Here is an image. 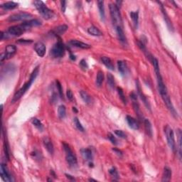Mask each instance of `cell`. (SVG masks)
<instances>
[{
  "label": "cell",
  "mask_w": 182,
  "mask_h": 182,
  "mask_svg": "<svg viewBox=\"0 0 182 182\" xmlns=\"http://www.w3.org/2000/svg\"><path fill=\"white\" fill-rule=\"evenodd\" d=\"M157 85H158L159 92V93H160L161 97L162 98L164 103L165 105H166L167 108H168L169 112H171V114H172L174 117H177L178 112L177 110H175L172 103H171V98L169 97L168 93V91H167L166 85H165L164 83L163 78L157 79Z\"/></svg>",
  "instance_id": "1"
},
{
  "label": "cell",
  "mask_w": 182,
  "mask_h": 182,
  "mask_svg": "<svg viewBox=\"0 0 182 182\" xmlns=\"http://www.w3.org/2000/svg\"><path fill=\"white\" fill-rule=\"evenodd\" d=\"M38 72H39V66H36L34 70L32 71L31 74L30 75L29 80L26 82V83L24 84L23 86H22L21 88H20L19 91H18L16 93L14 94L13 99H12V102H16L21 98L22 96H23L24 94H25L28 89L30 88V87L31 86L32 83H34V81H35V79L36 78V77L38 76Z\"/></svg>",
  "instance_id": "2"
},
{
  "label": "cell",
  "mask_w": 182,
  "mask_h": 182,
  "mask_svg": "<svg viewBox=\"0 0 182 182\" xmlns=\"http://www.w3.org/2000/svg\"><path fill=\"white\" fill-rule=\"evenodd\" d=\"M109 9L112 22L114 28L118 27L123 28V24H122V19L120 9L114 5V4H110Z\"/></svg>",
  "instance_id": "3"
},
{
  "label": "cell",
  "mask_w": 182,
  "mask_h": 182,
  "mask_svg": "<svg viewBox=\"0 0 182 182\" xmlns=\"http://www.w3.org/2000/svg\"><path fill=\"white\" fill-rule=\"evenodd\" d=\"M34 5L35 6L36 9L38 10V13L41 14V16L46 20L51 19L54 16V12L53 10L50 9L49 8L46 7V5L42 1L37 0V1L34 2Z\"/></svg>",
  "instance_id": "4"
},
{
  "label": "cell",
  "mask_w": 182,
  "mask_h": 182,
  "mask_svg": "<svg viewBox=\"0 0 182 182\" xmlns=\"http://www.w3.org/2000/svg\"><path fill=\"white\" fill-rule=\"evenodd\" d=\"M63 147L64 152L65 153V159H66L67 163L71 167H77L78 165V160L77 157L74 154V152H73V150H71L70 146L68 144H66L65 142H63Z\"/></svg>",
  "instance_id": "5"
},
{
  "label": "cell",
  "mask_w": 182,
  "mask_h": 182,
  "mask_svg": "<svg viewBox=\"0 0 182 182\" xmlns=\"http://www.w3.org/2000/svg\"><path fill=\"white\" fill-rule=\"evenodd\" d=\"M65 51L64 44H63V42L61 40H59L51 49L50 55L54 58H60L64 56Z\"/></svg>",
  "instance_id": "6"
},
{
  "label": "cell",
  "mask_w": 182,
  "mask_h": 182,
  "mask_svg": "<svg viewBox=\"0 0 182 182\" xmlns=\"http://www.w3.org/2000/svg\"><path fill=\"white\" fill-rule=\"evenodd\" d=\"M164 133L169 148L172 150L173 152H176V151H177V145H176L175 142L174 133L172 129L168 124H167L164 127Z\"/></svg>",
  "instance_id": "7"
},
{
  "label": "cell",
  "mask_w": 182,
  "mask_h": 182,
  "mask_svg": "<svg viewBox=\"0 0 182 182\" xmlns=\"http://www.w3.org/2000/svg\"><path fill=\"white\" fill-rule=\"evenodd\" d=\"M32 17L31 14L26 12H19V13L14 14L9 16V20L10 22H19V21H26L29 20Z\"/></svg>",
  "instance_id": "8"
},
{
  "label": "cell",
  "mask_w": 182,
  "mask_h": 182,
  "mask_svg": "<svg viewBox=\"0 0 182 182\" xmlns=\"http://www.w3.org/2000/svg\"><path fill=\"white\" fill-rule=\"evenodd\" d=\"M136 88H137V95L140 98V99L142 100L143 103L145 105V107L147 108V109H148L149 110L151 111V105L150 102H149L148 99H147V97L144 95V93L142 92V88H141L140 83L139 82L138 80H136Z\"/></svg>",
  "instance_id": "9"
},
{
  "label": "cell",
  "mask_w": 182,
  "mask_h": 182,
  "mask_svg": "<svg viewBox=\"0 0 182 182\" xmlns=\"http://www.w3.org/2000/svg\"><path fill=\"white\" fill-rule=\"evenodd\" d=\"M16 53V47L14 45H8L5 48V52L2 54L1 61L2 62L4 60H7L12 58Z\"/></svg>",
  "instance_id": "10"
},
{
  "label": "cell",
  "mask_w": 182,
  "mask_h": 182,
  "mask_svg": "<svg viewBox=\"0 0 182 182\" xmlns=\"http://www.w3.org/2000/svg\"><path fill=\"white\" fill-rule=\"evenodd\" d=\"M25 29L22 25L12 26L8 29V34L12 36H20L24 34Z\"/></svg>",
  "instance_id": "11"
},
{
  "label": "cell",
  "mask_w": 182,
  "mask_h": 182,
  "mask_svg": "<svg viewBox=\"0 0 182 182\" xmlns=\"http://www.w3.org/2000/svg\"><path fill=\"white\" fill-rule=\"evenodd\" d=\"M158 3L159 4V5H160V8H161V12H162V14H163L164 19L165 22H166V24H167V27H168L169 31H174L173 24H172V23H171V21L170 20V19H169L168 14H167V13L166 9H165V8L164 7V6H163L162 4H161V2H158Z\"/></svg>",
  "instance_id": "12"
},
{
  "label": "cell",
  "mask_w": 182,
  "mask_h": 182,
  "mask_svg": "<svg viewBox=\"0 0 182 182\" xmlns=\"http://www.w3.org/2000/svg\"><path fill=\"white\" fill-rule=\"evenodd\" d=\"M42 24L41 21H40L39 19H30L28 21L24 22L23 24H22V26L24 28V29H27V28H31V27H36V26H39Z\"/></svg>",
  "instance_id": "13"
},
{
  "label": "cell",
  "mask_w": 182,
  "mask_h": 182,
  "mask_svg": "<svg viewBox=\"0 0 182 182\" xmlns=\"http://www.w3.org/2000/svg\"><path fill=\"white\" fill-rule=\"evenodd\" d=\"M0 174H1V177L2 179L6 181H12V177L11 174L8 170L7 166L4 164H1V171H0Z\"/></svg>",
  "instance_id": "14"
},
{
  "label": "cell",
  "mask_w": 182,
  "mask_h": 182,
  "mask_svg": "<svg viewBox=\"0 0 182 182\" xmlns=\"http://www.w3.org/2000/svg\"><path fill=\"white\" fill-rule=\"evenodd\" d=\"M81 154L83 156V159L85 160H86L88 161H89V164L90 165H93V163H91V161H93V152L91 149L89 148H86V149H82L81 150Z\"/></svg>",
  "instance_id": "15"
},
{
  "label": "cell",
  "mask_w": 182,
  "mask_h": 182,
  "mask_svg": "<svg viewBox=\"0 0 182 182\" xmlns=\"http://www.w3.org/2000/svg\"><path fill=\"white\" fill-rule=\"evenodd\" d=\"M34 50L37 55L39 57H44L45 54H46V46L44 43L42 42H37L36 44L34 45Z\"/></svg>",
  "instance_id": "16"
},
{
  "label": "cell",
  "mask_w": 182,
  "mask_h": 182,
  "mask_svg": "<svg viewBox=\"0 0 182 182\" xmlns=\"http://www.w3.org/2000/svg\"><path fill=\"white\" fill-rule=\"evenodd\" d=\"M43 144H44L45 148L46 149V150L48 151V152L50 154H54V144L51 142V140L49 139L48 137H44L43 138Z\"/></svg>",
  "instance_id": "17"
},
{
  "label": "cell",
  "mask_w": 182,
  "mask_h": 182,
  "mask_svg": "<svg viewBox=\"0 0 182 182\" xmlns=\"http://www.w3.org/2000/svg\"><path fill=\"white\" fill-rule=\"evenodd\" d=\"M126 121L127 122L129 127L131 129L134 130H137L140 128V124L137 120L135 118L131 117L130 115H127L126 116Z\"/></svg>",
  "instance_id": "18"
},
{
  "label": "cell",
  "mask_w": 182,
  "mask_h": 182,
  "mask_svg": "<svg viewBox=\"0 0 182 182\" xmlns=\"http://www.w3.org/2000/svg\"><path fill=\"white\" fill-rule=\"evenodd\" d=\"M68 26L65 24H63V25H60L57 27L54 28V29L52 30V34L53 35L56 36H60L61 35H63L64 33L68 30Z\"/></svg>",
  "instance_id": "19"
},
{
  "label": "cell",
  "mask_w": 182,
  "mask_h": 182,
  "mask_svg": "<svg viewBox=\"0 0 182 182\" xmlns=\"http://www.w3.org/2000/svg\"><path fill=\"white\" fill-rule=\"evenodd\" d=\"M69 44H70L71 46L77 47V48H83V49H88L91 48V45L85 44L84 42H82L78 40H71L70 41V42H69Z\"/></svg>",
  "instance_id": "20"
},
{
  "label": "cell",
  "mask_w": 182,
  "mask_h": 182,
  "mask_svg": "<svg viewBox=\"0 0 182 182\" xmlns=\"http://www.w3.org/2000/svg\"><path fill=\"white\" fill-rule=\"evenodd\" d=\"M177 137H178V140H177L178 147H177V152H178V154H179V160H181V153H182L181 137H182V132H181V130H180V129H178V130H177Z\"/></svg>",
  "instance_id": "21"
},
{
  "label": "cell",
  "mask_w": 182,
  "mask_h": 182,
  "mask_svg": "<svg viewBox=\"0 0 182 182\" xmlns=\"http://www.w3.org/2000/svg\"><path fill=\"white\" fill-rule=\"evenodd\" d=\"M115 31H116V34H117V38L123 44H127V38L125 35H124L123 28L122 27L116 28Z\"/></svg>",
  "instance_id": "22"
},
{
  "label": "cell",
  "mask_w": 182,
  "mask_h": 182,
  "mask_svg": "<svg viewBox=\"0 0 182 182\" xmlns=\"http://www.w3.org/2000/svg\"><path fill=\"white\" fill-rule=\"evenodd\" d=\"M3 134H4V150H5V157H6V158H7V160H9V159H10L9 146V143H8L7 137H6L5 130H3Z\"/></svg>",
  "instance_id": "23"
},
{
  "label": "cell",
  "mask_w": 182,
  "mask_h": 182,
  "mask_svg": "<svg viewBox=\"0 0 182 182\" xmlns=\"http://www.w3.org/2000/svg\"><path fill=\"white\" fill-rule=\"evenodd\" d=\"M171 175H172V172H171V169L168 167H165L164 168L163 175H162V181H169L171 179Z\"/></svg>",
  "instance_id": "24"
},
{
  "label": "cell",
  "mask_w": 182,
  "mask_h": 182,
  "mask_svg": "<svg viewBox=\"0 0 182 182\" xmlns=\"http://www.w3.org/2000/svg\"><path fill=\"white\" fill-rule=\"evenodd\" d=\"M101 61H102V63H103L108 69H110V70L111 71L114 70V65L113 64V63H112V60L110 58H108L107 56H102Z\"/></svg>",
  "instance_id": "25"
},
{
  "label": "cell",
  "mask_w": 182,
  "mask_h": 182,
  "mask_svg": "<svg viewBox=\"0 0 182 182\" xmlns=\"http://www.w3.org/2000/svg\"><path fill=\"white\" fill-rule=\"evenodd\" d=\"M80 95L83 100V102L87 105H91L93 102V100H92L91 96L89 95L87 92H85L84 91H80Z\"/></svg>",
  "instance_id": "26"
},
{
  "label": "cell",
  "mask_w": 182,
  "mask_h": 182,
  "mask_svg": "<svg viewBox=\"0 0 182 182\" xmlns=\"http://www.w3.org/2000/svg\"><path fill=\"white\" fill-rule=\"evenodd\" d=\"M144 129L145 132H146L148 136H150V137H152L153 136V130H152V125L150 121L147 119H144Z\"/></svg>",
  "instance_id": "27"
},
{
  "label": "cell",
  "mask_w": 182,
  "mask_h": 182,
  "mask_svg": "<svg viewBox=\"0 0 182 182\" xmlns=\"http://www.w3.org/2000/svg\"><path fill=\"white\" fill-rule=\"evenodd\" d=\"M98 10H99L100 15H101V18L102 21L105 22V6H104V2L103 1H98Z\"/></svg>",
  "instance_id": "28"
},
{
  "label": "cell",
  "mask_w": 182,
  "mask_h": 182,
  "mask_svg": "<svg viewBox=\"0 0 182 182\" xmlns=\"http://www.w3.org/2000/svg\"><path fill=\"white\" fill-rule=\"evenodd\" d=\"M130 15L132 22H133L134 28H135L136 29H137L139 26V11L131 12Z\"/></svg>",
  "instance_id": "29"
},
{
  "label": "cell",
  "mask_w": 182,
  "mask_h": 182,
  "mask_svg": "<svg viewBox=\"0 0 182 182\" xmlns=\"http://www.w3.org/2000/svg\"><path fill=\"white\" fill-rule=\"evenodd\" d=\"M18 6H19V4L14 2H7L2 4V5H1V7L4 9L12 10L18 7Z\"/></svg>",
  "instance_id": "30"
},
{
  "label": "cell",
  "mask_w": 182,
  "mask_h": 182,
  "mask_svg": "<svg viewBox=\"0 0 182 182\" xmlns=\"http://www.w3.org/2000/svg\"><path fill=\"white\" fill-rule=\"evenodd\" d=\"M117 68L120 74L122 75H124L127 73V65L125 62L122 61H117Z\"/></svg>",
  "instance_id": "31"
},
{
  "label": "cell",
  "mask_w": 182,
  "mask_h": 182,
  "mask_svg": "<svg viewBox=\"0 0 182 182\" xmlns=\"http://www.w3.org/2000/svg\"><path fill=\"white\" fill-rule=\"evenodd\" d=\"M88 33L94 36H103V33L95 26H91L88 28Z\"/></svg>",
  "instance_id": "32"
},
{
  "label": "cell",
  "mask_w": 182,
  "mask_h": 182,
  "mask_svg": "<svg viewBox=\"0 0 182 182\" xmlns=\"http://www.w3.org/2000/svg\"><path fill=\"white\" fill-rule=\"evenodd\" d=\"M104 81V73L103 71H99L97 73V77H96V85L98 87H101Z\"/></svg>",
  "instance_id": "33"
},
{
  "label": "cell",
  "mask_w": 182,
  "mask_h": 182,
  "mask_svg": "<svg viewBox=\"0 0 182 182\" xmlns=\"http://www.w3.org/2000/svg\"><path fill=\"white\" fill-rule=\"evenodd\" d=\"M58 115L60 119H64L66 116V108L65 106L61 105L58 108Z\"/></svg>",
  "instance_id": "34"
},
{
  "label": "cell",
  "mask_w": 182,
  "mask_h": 182,
  "mask_svg": "<svg viewBox=\"0 0 182 182\" xmlns=\"http://www.w3.org/2000/svg\"><path fill=\"white\" fill-rule=\"evenodd\" d=\"M31 122H32V124H34V125L37 128L39 131H42L43 130H44V126H43V124L41 123V122L39 120L37 119V118H36V117L33 118V119L31 120Z\"/></svg>",
  "instance_id": "35"
},
{
  "label": "cell",
  "mask_w": 182,
  "mask_h": 182,
  "mask_svg": "<svg viewBox=\"0 0 182 182\" xmlns=\"http://www.w3.org/2000/svg\"><path fill=\"white\" fill-rule=\"evenodd\" d=\"M107 82L108 85H109L112 89H113L114 88V85H115V83H114V78L113 75L110 73H108L107 75Z\"/></svg>",
  "instance_id": "36"
},
{
  "label": "cell",
  "mask_w": 182,
  "mask_h": 182,
  "mask_svg": "<svg viewBox=\"0 0 182 182\" xmlns=\"http://www.w3.org/2000/svg\"><path fill=\"white\" fill-rule=\"evenodd\" d=\"M132 105H133V108H134V111H135V112H136V114L137 115V117L140 118V119H142L143 115L142 114V112H141V110H140L139 104L137 103V102H134L133 104H132Z\"/></svg>",
  "instance_id": "37"
},
{
  "label": "cell",
  "mask_w": 182,
  "mask_h": 182,
  "mask_svg": "<svg viewBox=\"0 0 182 182\" xmlns=\"http://www.w3.org/2000/svg\"><path fill=\"white\" fill-rule=\"evenodd\" d=\"M109 173L111 177L113 178L114 180H117L119 179V174H118L117 169L116 167H112L111 169H109Z\"/></svg>",
  "instance_id": "38"
},
{
  "label": "cell",
  "mask_w": 182,
  "mask_h": 182,
  "mask_svg": "<svg viewBox=\"0 0 182 182\" xmlns=\"http://www.w3.org/2000/svg\"><path fill=\"white\" fill-rule=\"evenodd\" d=\"M73 122H74L75 127H76L78 130L79 131H81V132H84L85 129H84V127H83V126L82 125V124L81 123V122H80L78 118V117L73 118Z\"/></svg>",
  "instance_id": "39"
},
{
  "label": "cell",
  "mask_w": 182,
  "mask_h": 182,
  "mask_svg": "<svg viewBox=\"0 0 182 182\" xmlns=\"http://www.w3.org/2000/svg\"><path fill=\"white\" fill-rule=\"evenodd\" d=\"M117 91L118 95H119L120 98V99H121V101H122V103H123L124 104V105H126V103H127V100H126L125 95H124V94L123 90H122V88L117 87Z\"/></svg>",
  "instance_id": "40"
},
{
  "label": "cell",
  "mask_w": 182,
  "mask_h": 182,
  "mask_svg": "<svg viewBox=\"0 0 182 182\" xmlns=\"http://www.w3.org/2000/svg\"><path fill=\"white\" fill-rule=\"evenodd\" d=\"M56 88H57V90H58V95H59V96H60V98H62V99H64V97H63L62 85H61V83L58 81V80H56Z\"/></svg>",
  "instance_id": "41"
},
{
  "label": "cell",
  "mask_w": 182,
  "mask_h": 182,
  "mask_svg": "<svg viewBox=\"0 0 182 182\" xmlns=\"http://www.w3.org/2000/svg\"><path fill=\"white\" fill-rule=\"evenodd\" d=\"M108 139H109V140L110 141V142H111V143L112 144H114V145H117L118 144L117 140L116 139L115 137H114L112 133L109 132V133H108Z\"/></svg>",
  "instance_id": "42"
},
{
  "label": "cell",
  "mask_w": 182,
  "mask_h": 182,
  "mask_svg": "<svg viewBox=\"0 0 182 182\" xmlns=\"http://www.w3.org/2000/svg\"><path fill=\"white\" fill-rule=\"evenodd\" d=\"M114 134H115L117 137H119L120 138H122V139H126L127 138L126 134L124 133L123 131H122V130H114Z\"/></svg>",
  "instance_id": "43"
},
{
  "label": "cell",
  "mask_w": 182,
  "mask_h": 182,
  "mask_svg": "<svg viewBox=\"0 0 182 182\" xmlns=\"http://www.w3.org/2000/svg\"><path fill=\"white\" fill-rule=\"evenodd\" d=\"M80 65H81V68L85 71H86L87 69L88 68V63L85 59H82L81 62H80Z\"/></svg>",
  "instance_id": "44"
},
{
  "label": "cell",
  "mask_w": 182,
  "mask_h": 182,
  "mask_svg": "<svg viewBox=\"0 0 182 182\" xmlns=\"http://www.w3.org/2000/svg\"><path fill=\"white\" fill-rule=\"evenodd\" d=\"M31 156L33 157V158H34V159H41V153L36 150L34 151V152H31Z\"/></svg>",
  "instance_id": "45"
},
{
  "label": "cell",
  "mask_w": 182,
  "mask_h": 182,
  "mask_svg": "<svg viewBox=\"0 0 182 182\" xmlns=\"http://www.w3.org/2000/svg\"><path fill=\"white\" fill-rule=\"evenodd\" d=\"M66 96H67V98H68L69 101H73V95L72 91H71L70 89L67 90V91H66Z\"/></svg>",
  "instance_id": "46"
},
{
  "label": "cell",
  "mask_w": 182,
  "mask_h": 182,
  "mask_svg": "<svg viewBox=\"0 0 182 182\" xmlns=\"http://www.w3.org/2000/svg\"><path fill=\"white\" fill-rule=\"evenodd\" d=\"M33 42L32 40H26V39H19L18 40V43L23 44H29Z\"/></svg>",
  "instance_id": "47"
},
{
  "label": "cell",
  "mask_w": 182,
  "mask_h": 182,
  "mask_svg": "<svg viewBox=\"0 0 182 182\" xmlns=\"http://www.w3.org/2000/svg\"><path fill=\"white\" fill-rule=\"evenodd\" d=\"M61 11L63 13H65V9H66V2L65 1H61Z\"/></svg>",
  "instance_id": "48"
},
{
  "label": "cell",
  "mask_w": 182,
  "mask_h": 182,
  "mask_svg": "<svg viewBox=\"0 0 182 182\" xmlns=\"http://www.w3.org/2000/svg\"><path fill=\"white\" fill-rule=\"evenodd\" d=\"M113 151L114 152L116 153V154H117L118 156H120V157H122V151H120V150H118V149H116V148H114L113 149Z\"/></svg>",
  "instance_id": "49"
},
{
  "label": "cell",
  "mask_w": 182,
  "mask_h": 182,
  "mask_svg": "<svg viewBox=\"0 0 182 182\" xmlns=\"http://www.w3.org/2000/svg\"><path fill=\"white\" fill-rule=\"evenodd\" d=\"M130 98L133 100L134 102H135L137 99V95L134 93H132L130 94Z\"/></svg>",
  "instance_id": "50"
},
{
  "label": "cell",
  "mask_w": 182,
  "mask_h": 182,
  "mask_svg": "<svg viewBox=\"0 0 182 182\" xmlns=\"http://www.w3.org/2000/svg\"><path fill=\"white\" fill-rule=\"evenodd\" d=\"M122 3V1H117V2H115V3H114V5H115L116 7H117L118 9H120V8H121Z\"/></svg>",
  "instance_id": "51"
},
{
  "label": "cell",
  "mask_w": 182,
  "mask_h": 182,
  "mask_svg": "<svg viewBox=\"0 0 182 182\" xmlns=\"http://www.w3.org/2000/svg\"><path fill=\"white\" fill-rule=\"evenodd\" d=\"M65 176H66V177L68 178V179H70L71 181H75V179L73 177H72V176L70 175V174H65Z\"/></svg>",
  "instance_id": "52"
},
{
  "label": "cell",
  "mask_w": 182,
  "mask_h": 182,
  "mask_svg": "<svg viewBox=\"0 0 182 182\" xmlns=\"http://www.w3.org/2000/svg\"><path fill=\"white\" fill-rule=\"evenodd\" d=\"M8 35H9V34H6V35H5L6 38H8ZM4 36H5V34H4V32H3V31H2V32H1V39H2V40H3Z\"/></svg>",
  "instance_id": "53"
},
{
  "label": "cell",
  "mask_w": 182,
  "mask_h": 182,
  "mask_svg": "<svg viewBox=\"0 0 182 182\" xmlns=\"http://www.w3.org/2000/svg\"><path fill=\"white\" fill-rule=\"evenodd\" d=\"M73 111L74 112H75V113H77V112H78L77 108H75V107H73Z\"/></svg>",
  "instance_id": "54"
},
{
  "label": "cell",
  "mask_w": 182,
  "mask_h": 182,
  "mask_svg": "<svg viewBox=\"0 0 182 182\" xmlns=\"http://www.w3.org/2000/svg\"><path fill=\"white\" fill-rule=\"evenodd\" d=\"M51 174L54 176V177H56V174H55V173L54 172V171H53V170H51Z\"/></svg>",
  "instance_id": "55"
},
{
  "label": "cell",
  "mask_w": 182,
  "mask_h": 182,
  "mask_svg": "<svg viewBox=\"0 0 182 182\" xmlns=\"http://www.w3.org/2000/svg\"><path fill=\"white\" fill-rule=\"evenodd\" d=\"M89 181H96V180L93 179H89Z\"/></svg>",
  "instance_id": "56"
}]
</instances>
